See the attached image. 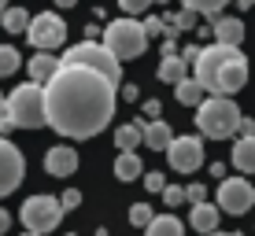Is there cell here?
Here are the masks:
<instances>
[{
    "instance_id": "16",
    "label": "cell",
    "mask_w": 255,
    "mask_h": 236,
    "mask_svg": "<svg viewBox=\"0 0 255 236\" xmlns=\"http://www.w3.org/2000/svg\"><path fill=\"white\" fill-rule=\"evenodd\" d=\"M26 67H30V81L45 85V81H52V74H56V71H59L63 63H59V59L52 56V52H37V56H33V59H30Z\"/></svg>"
},
{
    "instance_id": "40",
    "label": "cell",
    "mask_w": 255,
    "mask_h": 236,
    "mask_svg": "<svg viewBox=\"0 0 255 236\" xmlns=\"http://www.w3.org/2000/svg\"><path fill=\"white\" fill-rule=\"evenodd\" d=\"M7 11V0H0V15H4Z\"/></svg>"
},
{
    "instance_id": "5",
    "label": "cell",
    "mask_w": 255,
    "mask_h": 236,
    "mask_svg": "<svg viewBox=\"0 0 255 236\" xmlns=\"http://www.w3.org/2000/svg\"><path fill=\"white\" fill-rule=\"evenodd\" d=\"M59 63H67V67H85V71H96L100 78H108L111 85H119L122 81V63L115 56H111L104 45H96V41H82V45H70L63 52V59Z\"/></svg>"
},
{
    "instance_id": "38",
    "label": "cell",
    "mask_w": 255,
    "mask_h": 236,
    "mask_svg": "<svg viewBox=\"0 0 255 236\" xmlns=\"http://www.w3.org/2000/svg\"><path fill=\"white\" fill-rule=\"evenodd\" d=\"M237 7H255V0H237Z\"/></svg>"
},
{
    "instance_id": "14",
    "label": "cell",
    "mask_w": 255,
    "mask_h": 236,
    "mask_svg": "<svg viewBox=\"0 0 255 236\" xmlns=\"http://www.w3.org/2000/svg\"><path fill=\"white\" fill-rule=\"evenodd\" d=\"M218 214H222V211H218L215 203H207V199H204V203H192L189 207V225L196 233H207L211 236V233L218 229Z\"/></svg>"
},
{
    "instance_id": "43",
    "label": "cell",
    "mask_w": 255,
    "mask_h": 236,
    "mask_svg": "<svg viewBox=\"0 0 255 236\" xmlns=\"http://www.w3.org/2000/svg\"><path fill=\"white\" fill-rule=\"evenodd\" d=\"M26 236H33V233H26Z\"/></svg>"
},
{
    "instance_id": "29",
    "label": "cell",
    "mask_w": 255,
    "mask_h": 236,
    "mask_svg": "<svg viewBox=\"0 0 255 236\" xmlns=\"http://www.w3.org/2000/svg\"><path fill=\"white\" fill-rule=\"evenodd\" d=\"M163 199H166V207H181V203H185V188L166 185V188H163Z\"/></svg>"
},
{
    "instance_id": "11",
    "label": "cell",
    "mask_w": 255,
    "mask_h": 236,
    "mask_svg": "<svg viewBox=\"0 0 255 236\" xmlns=\"http://www.w3.org/2000/svg\"><path fill=\"white\" fill-rule=\"evenodd\" d=\"M166 159L178 173H192L200 170V162H204V141L200 137H174L170 148H166Z\"/></svg>"
},
{
    "instance_id": "3",
    "label": "cell",
    "mask_w": 255,
    "mask_h": 236,
    "mask_svg": "<svg viewBox=\"0 0 255 236\" xmlns=\"http://www.w3.org/2000/svg\"><path fill=\"white\" fill-rule=\"evenodd\" d=\"M196 129L211 141H226L241 129V107L230 100V96H207L204 103L196 107Z\"/></svg>"
},
{
    "instance_id": "32",
    "label": "cell",
    "mask_w": 255,
    "mask_h": 236,
    "mask_svg": "<svg viewBox=\"0 0 255 236\" xmlns=\"http://www.w3.org/2000/svg\"><path fill=\"white\" fill-rule=\"evenodd\" d=\"M144 188H148V192H163V188H166L163 173H155V170H152V173H144Z\"/></svg>"
},
{
    "instance_id": "21",
    "label": "cell",
    "mask_w": 255,
    "mask_h": 236,
    "mask_svg": "<svg viewBox=\"0 0 255 236\" xmlns=\"http://www.w3.org/2000/svg\"><path fill=\"white\" fill-rule=\"evenodd\" d=\"M174 92H178V103H185V107H200L204 103V89H200V81L196 78H185L181 85H174Z\"/></svg>"
},
{
    "instance_id": "2",
    "label": "cell",
    "mask_w": 255,
    "mask_h": 236,
    "mask_svg": "<svg viewBox=\"0 0 255 236\" xmlns=\"http://www.w3.org/2000/svg\"><path fill=\"white\" fill-rule=\"evenodd\" d=\"M192 78L211 96H233L248 85V59L241 48H230V45L200 48L196 63H192Z\"/></svg>"
},
{
    "instance_id": "10",
    "label": "cell",
    "mask_w": 255,
    "mask_h": 236,
    "mask_svg": "<svg viewBox=\"0 0 255 236\" xmlns=\"http://www.w3.org/2000/svg\"><path fill=\"white\" fill-rule=\"evenodd\" d=\"M255 203V188H252V181H244V177H222V185H218V211H226V214H244L248 207Z\"/></svg>"
},
{
    "instance_id": "22",
    "label": "cell",
    "mask_w": 255,
    "mask_h": 236,
    "mask_svg": "<svg viewBox=\"0 0 255 236\" xmlns=\"http://www.w3.org/2000/svg\"><path fill=\"white\" fill-rule=\"evenodd\" d=\"M140 141H144V126H119L115 129V148H122V152H133V148H140Z\"/></svg>"
},
{
    "instance_id": "20",
    "label": "cell",
    "mask_w": 255,
    "mask_h": 236,
    "mask_svg": "<svg viewBox=\"0 0 255 236\" xmlns=\"http://www.w3.org/2000/svg\"><path fill=\"white\" fill-rule=\"evenodd\" d=\"M144 236H185V225H181L174 214H155L152 225L144 229Z\"/></svg>"
},
{
    "instance_id": "23",
    "label": "cell",
    "mask_w": 255,
    "mask_h": 236,
    "mask_svg": "<svg viewBox=\"0 0 255 236\" xmlns=\"http://www.w3.org/2000/svg\"><path fill=\"white\" fill-rule=\"evenodd\" d=\"M0 26H4L7 33H26V26H30V11H26V7H7V11L0 15Z\"/></svg>"
},
{
    "instance_id": "18",
    "label": "cell",
    "mask_w": 255,
    "mask_h": 236,
    "mask_svg": "<svg viewBox=\"0 0 255 236\" xmlns=\"http://www.w3.org/2000/svg\"><path fill=\"white\" fill-rule=\"evenodd\" d=\"M140 173H144L140 155H137V152H119V159H115V177H119V181H140Z\"/></svg>"
},
{
    "instance_id": "13",
    "label": "cell",
    "mask_w": 255,
    "mask_h": 236,
    "mask_svg": "<svg viewBox=\"0 0 255 236\" xmlns=\"http://www.w3.org/2000/svg\"><path fill=\"white\" fill-rule=\"evenodd\" d=\"M211 33H215V45L241 48V41H244V22H241V19H226V15H215V19H211Z\"/></svg>"
},
{
    "instance_id": "15",
    "label": "cell",
    "mask_w": 255,
    "mask_h": 236,
    "mask_svg": "<svg viewBox=\"0 0 255 236\" xmlns=\"http://www.w3.org/2000/svg\"><path fill=\"white\" fill-rule=\"evenodd\" d=\"M189 78V63L178 56V52H166V56L159 59V81L166 85H181Z\"/></svg>"
},
{
    "instance_id": "19",
    "label": "cell",
    "mask_w": 255,
    "mask_h": 236,
    "mask_svg": "<svg viewBox=\"0 0 255 236\" xmlns=\"http://www.w3.org/2000/svg\"><path fill=\"white\" fill-rule=\"evenodd\" d=\"M233 166L241 173H255V137H241L233 144Z\"/></svg>"
},
{
    "instance_id": "42",
    "label": "cell",
    "mask_w": 255,
    "mask_h": 236,
    "mask_svg": "<svg viewBox=\"0 0 255 236\" xmlns=\"http://www.w3.org/2000/svg\"><path fill=\"white\" fill-rule=\"evenodd\" d=\"M152 4H155V0H152ZM159 4H170V0H159Z\"/></svg>"
},
{
    "instance_id": "33",
    "label": "cell",
    "mask_w": 255,
    "mask_h": 236,
    "mask_svg": "<svg viewBox=\"0 0 255 236\" xmlns=\"http://www.w3.org/2000/svg\"><path fill=\"white\" fill-rule=\"evenodd\" d=\"M185 199H189V203H204V199H207V188H204V185H189V188H185Z\"/></svg>"
},
{
    "instance_id": "25",
    "label": "cell",
    "mask_w": 255,
    "mask_h": 236,
    "mask_svg": "<svg viewBox=\"0 0 255 236\" xmlns=\"http://www.w3.org/2000/svg\"><path fill=\"white\" fill-rule=\"evenodd\" d=\"M19 63H22V56H19V52H15L11 45H0V78L15 74V71H19Z\"/></svg>"
},
{
    "instance_id": "37",
    "label": "cell",
    "mask_w": 255,
    "mask_h": 236,
    "mask_svg": "<svg viewBox=\"0 0 255 236\" xmlns=\"http://www.w3.org/2000/svg\"><path fill=\"white\" fill-rule=\"evenodd\" d=\"M56 4H59V7H74L78 0H56Z\"/></svg>"
},
{
    "instance_id": "28",
    "label": "cell",
    "mask_w": 255,
    "mask_h": 236,
    "mask_svg": "<svg viewBox=\"0 0 255 236\" xmlns=\"http://www.w3.org/2000/svg\"><path fill=\"white\" fill-rule=\"evenodd\" d=\"M192 22H196V15H192V11H181V15H174V19H166V30L178 33V30H189Z\"/></svg>"
},
{
    "instance_id": "9",
    "label": "cell",
    "mask_w": 255,
    "mask_h": 236,
    "mask_svg": "<svg viewBox=\"0 0 255 236\" xmlns=\"http://www.w3.org/2000/svg\"><path fill=\"white\" fill-rule=\"evenodd\" d=\"M26 177V159L7 137H0V199L11 196Z\"/></svg>"
},
{
    "instance_id": "17",
    "label": "cell",
    "mask_w": 255,
    "mask_h": 236,
    "mask_svg": "<svg viewBox=\"0 0 255 236\" xmlns=\"http://www.w3.org/2000/svg\"><path fill=\"white\" fill-rule=\"evenodd\" d=\"M174 141V133H170V122H163V118H155V122H148L144 126V144L148 148H155V152H166Z\"/></svg>"
},
{
    "instance_id": "31",
    "label": "cell",
    "mask_w": 255,
    "mask_h": 236,
    "mask_svg": "<svg viewBox=\"0 0 255 236\" xmlns=\"http://www.w3.org/2000/svg\"><path fill=\"white\" fill-rule=\"evenodd\" d=\"M119 4H122V11H126V15H140V11H148L152 0H119Z\"/></svg>"
},
{
    "instance_id": "30",
    "label": "cell",
    "mask_w": 255,
    "mask_h": 236,
    "mask_svg": "<svg viewBox=\"0 0 255 236\" xmlns=\"http://www.w3.org/2000/svg\"><path fill=\"white\" fill-rule=\"evenodd\" d=\"M59 207H63V211H74V207H82V192H78V188H67L63 196H59Z\"/></svg>"
},
{
    "instance_id": "12",
    "label": "cell",
    "mask_w": 255,
    "mask_h": 236,
    "mask_svg": "<svg viewBox=\"0 0 255 236\" xmlns=\"http://www.w3.org/2000/svg\"><path fill=\"white\" fill-rule=\"evenodd\" d=\"M78 170V152L70 144H56L45 152V173L52 177H70V173Z\"/></svg>"
},
{
    "instance_id": "34",
    "label": "cell",
    "mask_w": 255,
    "mask_h": 236,
    "mask_svg": "<svg viewBox=\"0 0 255 236\" xmlns=\"http://www.w3.org/2000/svg\"><path fill=\"white\" fill-rule=\"evenodd\" d=\"M237 133H244V137H255V122L241 115V129H237Z\"/></svg>"
},
{
    "instance_id": "8",
    "label": "cell",
    "mask_w": 255,
    "mask_h": 236,
    "mask_svg": "<svg viewBox=\"0 0 255 236\" xmlns=\"http://www.w3.org/2000/svg\"><path fill=\"white\" fill-rule=\"evenodd\" d=\"M26 37H30V45L37 52H52V48H59L67 41V22L59 19V15H52V11H41V15L30 19Z\"/></svg>"
},
{
    "instance_id": "35",
    "label": "cell",
    "mask_w": 255,
    "mask_h": 236,
    "mask_svg": "<svg viewBox=\"0 0 255 236\" xmlns=\"http://www.w3.org/2000/svg\"><path fill=\"white\" fill-rule=\"evenodd\" d=\"M159 111H163L159 100H148V103H144V115H148V118H159Z\"/></svg>"
},
{
    "instance_id": "39",
    "label": "cell",
    "mask_w": 255,
    "mask_h": 236,
    "mask_svg": "<svg viewBox=\"0 0 255 236\" xmlns=\"http://www.w3.org/2000/svg\"><path fill=\"white\" fill-rule=\"evenodd\" d=\"M211 236H241V233H218V229H215V233H211Z\"/></svg>"
},
{
    "instance_id": "7",
    "label": "cell",
    "mask_w": 255,
    "mask_h": 236,
    "mask_svg": "<svg viewBox=\"0 0 255 236\" xmlns=\"http://www.w3.org/2000/svg\"><path fill=\"white\" fill-rule=\"evenodd\" d=\"M63 207H59V199L56 196H30L22 203V225H26V233H33V236H45L52 229H59V222H63Z\"/></svg>"
},
{
    "instance_id": "41",
    "label": "cell",
    "mask_w": 255,
    "mask_h": 236,
    "mask_svg": "<svg viewBox=\"0 0 255 236\" xmlns=\"http://www.w3.org/2000/svg\"><path fill=\"white\" fill-rule=\"evenodd\" d=\"M0 118H4V96H0Z\"/></svg>"
},
{
    "instance_id": "36",
    "label": "cell",
    "mask_w": 255,
    "mask_h": 236,
    "mask_svg": "<svg viewBox=\"0 0 255 236\" xmlns=\"http://www.w3.org/2000/svg\"><path fill=\"white\" fill-rule=\"evenodd\" d=\"M7 229H11V214H7L4 207H0V236H4Z\"/></svg>"
},
{
    "instance_id": "24",
    "label": "cell",
    "mask_w": 255,
    "mask_h": 236,
    "mask_svg": "<svg viewBox=\"0 0 255 236\" xmlns=\"http://www.w3.org/2000/svg\"><path fill=\"white\" fill-rule=\"evenodd\" d=\"M230 4V0H181V7L192 15H207V19H215V15H222V7Z\"/></svg>"
},
{
    "instance_id": "4",
    "label": "cell",
    "mask_w": 255,
    "mask_h": 236,
    "mask_svg": "<svg viewBox=\"0 0 255 236\" xmlns=\"http://www.w3.org/2000/svg\"><path fill=\"white\" fill-rule=\"evenodd\" d=\"M4 118L11 122L15 129H41L45 122V85L26 81L19 85L11 96L4 100Z\"/></svg>"
},
{
    "instance_id": "26",
    "label": "cell",
    "mask_w": 255,
    "mask_h": 236,
    "mask_svg": "<svg viewBox=\"0 0 255 236\" xmlns=\"http://www.w3.org/2000/svg\"><path fill=\"white\" fill-rule=\"evenodd\" d=\"M140 30H144V37H174V33L166 30V19H159V15H148V19L140 22Z\"/></svg>"
},
{
    "instance_id": "27",
    "label": "cell",
    "mask_w": 255,
    "mask_h": 236,
    "mask_svg": "<svg viewBox=\"0 0 255 236\" xmlns=\"http://www.w3.org/2000/svg\"><path fill=\"white\" fill-rule=\"evenodd\" d=\"M152 207L148 203H133L129 207V225H137V229H148V225H152Z\"/></svg>"
},
{
    "instance_id": "6",
    "label": "cell",
    "mask_w": 255,
    "mask_h": 236,
    "mask_svg": "<svg viewBox=\"0 0 255 236\" xmlns=\"http://www.w3.org/2000/svg\"><path fill=\"white\" fill-rule=\"evenodd\" d=\"M104 48L122 63V59L140 56V52L148 48V37H144V30H140L137 19H115L108 30H104Z\"/></svg>"
},
{
    "instance_id": "1",
    "label": "cell",
    "mask_w": 255,
    "mask_h": 236,
    "mask_svg": "<svg viewBox=\"0 0 255 236\" xmlns=\"http://www.w3.org/2000/svg\"><path fill=\"white\" fill-rule=\"evenodd\" d=\"M115 115V85L85 67H59L45 81V122L67 141H89Z\"/></svg>"
}]
</instances>
